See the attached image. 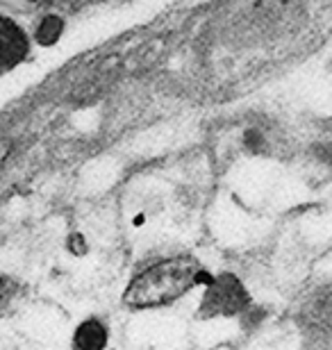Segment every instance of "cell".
I'll return each instance as SVG.
<instances>
[{"label":"cell","mask_w":332,"mask_h":350,"mask_svg":"<svg viewBox=\"0 0 332 350\" xmlns=\"http://www.w3.org/2000/svg\"><path fill=\"white\" fill-rule=\"evenodd\" d=\"M203 280L201 266L189 257H173V260L157 262L151 269L141 271L125 289V305L146 310V307L168 305L187 291H192Z\"/></svg>","instance_id":"1"},{"label":"cell","mask_w":332,"mask_h":350,"mask_svg":"<svg viewBox=\"0 0 332 350\" xmlns=\"http://www.w3.org/2000/svg\"><path fill=\"white\" fill-rule=\"evenodd\" d=\"M12 296H14V284L10 282V280L0 278V307H5L7 303H10Z\"/></svg>","instance_id":"6"},{"label":"cell","mask_w":332,"mask_h":350,"mask_svg":"<svg viewBox=\"0 0 332 350\" xmlns=\"http://www.w3.org/2000/svg\"><path fill=\"white\" fill-rule=\"evenodd\" d=\"M62 30H64V21L60 16H46L37 27V41L41 46H53L55 41L62 37Z\"/></svg>","instance_id":"5"},{"label":"cell","mask_w":332,"mask_h":350,"mask_svg":"<svg viewBox=\"0 0 332 350\" xmlns=\"http://www.w3.org/2000/svg\"><path fill=\"white\" fill-rule=\"evenodd\" d=\"M27 37L16 21L10 16H0V71H10L25 59Z\"/></svg>","instance_id":"3"},{"label":"cell","mask_w":332,"mask_h":350,"mask_svg":"<svg viewBox=\"0 0 332 350\" xmlns=\"http://www.w3.org/2000/svg\"><path fill=\"white\" fill-rule=\"evenodd\" d=\"M73 344L75 350H103L105 344H107V330H105L101 321L89 319L77 325Z\"/></svg>","instance_id":"4"},{"label":"cell","mask_w":332,"mask_h":350,"mask_svg":"<svg viewBox=\"0 0 332 350\" xmlns=\"http://www.w3.org/2000/svg\"><path fill=\"white\" fill-rule=\"evenodd\" d=\"M251 298L244 284L235 275L225 273V275L214 278L207 284L201 300V317L203 319H221V317H235L242 314L248 307Z\"/></svg>","instance_id":"2"},{"label":"cell","mask_w":332,"mask_h":350,"mask_svg":"<svg viewBox=\"0 0 332 350\" xmlns=\"http://www.w3.org/2000/svg\"><path fill=\"white\" fill-rule=\"evenodd\" d=\"M34 3H41V0H34Z\"/></svg>","instance_id":"7"}]
</instances>
